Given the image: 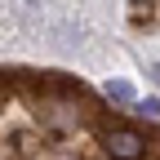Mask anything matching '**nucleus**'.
Segmentation results:
<instances>
[{
    "label": "nucleus",
    "mask_w": 160,
    "mask_h": 160,
    "mask_svg": "<svg viewBox=\"0 0 160 160\" xmlns=\"http://www.w3.org/2000/svg\"><path fill=\"white\" fill-rule=\"evenodd\" d=\"M107 98H111V102H133V85H125V80H111V85H107Z\"/></svg>",
    "instance_id": "nucleus-3"
},
{
    "label": "nucleus",
    "mask_w": 160,
    "mask_h": 160,
    "mask_svg": "<svg viewBox=\"0 0 160 160\" xmlns=\"http://www.w3.org/2000/svg\"><path fill=\"white\" fill-rule=\"evenodd\" d=\"M138 116L156 120V116H160V98H142V102H138Z\"/></svg>",
    "instance_id": "nucleus-4"
},
{
    "label": "nucleus",
    "mask_w": 160,
    "mask_h": 160,
    "mask_svg": "<svg viewBox=\"0 0 160 160\" xmlns=\"http://www.w3.org/2000/svg\"><path fill=\"white\" fill-rule=\"evenodd\" d=\"M36 116L45 120L49 129H76L80 125V111H76V102L71 98H36Z\"/></svg>",
    "instance_id": "nucleus-2"
},
{
    "label": "nucleus",
    "mask_w": 160,
    "mask_h": 160,
    "mask_svg": "<svg viewBox=\"0 0 160 160\" xmlns=\"http://www.w3.org/2000/svg\"><path fill=\"white\" fill-rule=\"evenodd\" d=\"M102 151L111 160H142L147 138L138 129H129V125H102Z\"/></svg>",
    "instance_id": "nucleus-1"
},
{
    "label": "nucleus",
    "mask_w": 160,
    "mask_h": 160,
    "mask_svg": "<svg viewBox=\"0 0 160 160\" xmlns=\"http://www.w3.org/2000/svg\"><path fill=\"white\" fill-rule=\"evenodd\" d=\"M156 80H160V62H156Z\"/></svg>",
    "instance_id": "nucleus-5"
}]
</instances>
